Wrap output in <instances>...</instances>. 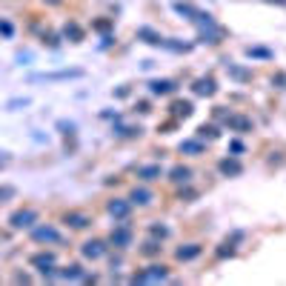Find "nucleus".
Listing matches in <instances>:
<instances>
[{
	"label": "nucleus",
	"mask_w": 286,
	"mask_h": 286,
	"mask_svg": "<svg viewBox=\"0 0 286 286\" xmlns=\"http://www.w3.org/2000/svg\"><path fill=\"white\" fill-rule=\"evenodd\" d=\"M246 55L258 57V60H272V49H263V46H246Z\"/></svg>",
	"instance_id": "obj_24"
},
{
	"label": "nucleus",
	"mask_w": 286,
	"mask_h": 286,
	"mask_svg": "<svg viewBox=\"0 0 286 286\" xmlns=\"http://www.w3.org/2000/svg\"><path fill=\"white\" fill-rule=\"evenodd\" d=\"M43 80H69V78H83V69H60V72H52V75H37Z\"/></svg>",
	"instance_id": "obj_17"
},
{
	"label": "nucleus",
	"mask_w": 286,
	"mask_h": 286,
	"mask_svg": "<svg viewBox=\"0 0 286 286\" xmlns=\"http://www.w3.org/2000/svg\"><path fill=\"white\" fill-rule=\"evenodd\" d=\"M152 197H155V194L149 192L146 186H135L132 194H129V203H132V206H149V203H152Z\"/></svg>",
	"instance_id": "obj_9"
},
{
	"label": "nucleus",
	"mask_w": 286,
	"mask_h": 286,
	"mask_svg": "<svg viewBox=\"0 0 286 286\" xmlns=\"http://www.w3.org/2000/svg\"><path fill=\"white\" fill-rule=\"evenodd\" d=\"M160 249H163V246H160L158 240H146V243H143V255H146V258H155V255H160Z\"/></svg>",
	"instance_id": "obj_28"
},
{
	"label": "nucleus",
	"mask_w": 286,
	"mask_h": 286,
	"mask_svg": "<svg viewBox=\"0 0 286 286\" xmlns=\"http://www.w3.org/2000/svg\"><path fill=\"white\" fill-rule=\"evenodd\" d=\"M232 255H235V246H232V243H223V246L217 249V258H232Z\"/></svg>",
	"instance_id": "obj_30"
},
{
	"label": "nucleus",
	"mask_w": 286,
	"mask_h": 286,
	"mask_svg": "<svg viewBox=\"0 0 286 286\" xmlns=\"http://www.w3.org/2000/svg\"><path fill=\"white\" fill-rule=\"evenodd\" d=\"M109 243L117 246V249H126V246H132V226H129V220H123L120 226L112 229V235H109Z\"/></svg>",
	"instance_id": "obj_2"
},
{
	"label": "nucleus",
	"mask_w": 286,
	"mask_h": 286,
	"mask_svg": "<svg viewBox=\"0 0 286 286\" xmlns=\"http://www.w3.org/2000/svg\"><path fill=\"white\" fill-rule=\"evenodd\" d=\"M169 112L175 114V117H189V114L194 112V109H192V100H175V103L169 106Z\"/></svg>",
	"instance_id": "obj_21"
},
{
	"label": "nucleus",
	"mask_w": 286,
	"mask_h": 286,
	"mask_svg": "<svg viewBox=\"0 0 286 286\" xmlns=\"http://www.w3.org/2000/svg\"><path fill=\"white\" fill-rule=\"evenodd\" d=\"M32 240H37V243H60L63 235L52 223H40V226H32Z\"/></svg>",
	"instance_id": "obj_1"
},
{
	"label": "nucleus",
	"mask_w": 286,
	"mask_h": 286,
	"mask_svg": "<svg viewBox=\"0 0 286 286\" xmlns=\"http://www.w3.org/2000/svg\"><path fill=\"white\" fill-rule=\"evenodd\" d=\"M43 43H49L52 49H57V46H60V40H57V34H43Z\"/></svg>",
	"instance_id": "obj_33"
},
{
	"label": "nucleus",
	"mask_w": 286,
	"mask_h": 286,
	"mask_svg": "<svg viewBox=\"0 0 286 286\" xmlns=\"http://www.w3.org/2000/svg\"><path fill=\"white\" fill-rule=\"evenodd\" d=\"M226 126L232 129V132H246V129H252V120L249 117H243V114H229Z\"/></svg>",
	"instance_id": "obj_18"
},
{
	"label": "nucleus",
	"mask_w": 286,
	"mask_h": 286,
	"mask_svg": "<svg viewBox=\"0 0 286 286\" xmlns=\"http://www.w3.org/2000/svg\"><path fill=\"white\" fill-rule=\"evenodd\" d=\"M0 34H3V37H11V34H14V26H11L9 20H3L0 23Z\"/></svg>",
	"instance_id": "obj_32"
},
{
	"label": "nucleus",
	"mask_w": 286,
	"mask_h": 286,
	"mask_svg": "<svg viewBox=\"0 0 286 286\" xmlns=\"http://www.w3.org/2000/svg\"><path fill=\"white\" fill-rule=\"evenodd\" d=\"M217 172L223 175V178H238L240 172H243V163L238 158H223L217 163Z\"/></svg>",
	"instance_id": "obj_6"
},
{
	"label": "nucleus",
	"mask_w": 286,
	"mask_h": 286,
	"mask_svg": "<svg viewBox=\"0 0 286 286\" xmlns=\"http://www.w3.org/2000/svg\"><path fill=\"white\" fill-rule=\"evenodd\" d=\"M272 83L278 86V89H286V72H278V75H272Z\"/></svg>",
	"instance_id": "obj_31"
},
{
	"label": "nucleus",
	"mask_w": 286,
	"mask_h": 286,
	"mask_svg": "<svg viewBox=\"0 0 286 286\" xmlns=\"http://www.w3.org/2000/svg\"><path fill=\"white\" fill-rule=\"evenodd\" d=\"M175 11H178V14H181V17H186V20L192 23L194 17H197V6H194V3H186V0H175Z\"/></svg>",
	"instance_id": "obj_15"
},
{
	"label": "nucleus",
	"mask_w": 286,
	"mask_h": 286,
	"mask_svg": "<svg viewBox=\"0 0 286 286\" xmlns=\"http://www.w3.org/2000/svg\"><path fill=\"white\" fill-rule=\"evenodd\" d=\"M6 160H9V158H6V155H0V169H3V166H6Z\"/></svg>",
	"instance_id": "obj_37"
},
{
	"label": "nucleus",
	"mask_w": 286,
	"mask_h": 286,
	"mask_svg": "<svg viewBox=\"0 0 286 286\" xmlns=\"http://www.w3.org/2000/svg\"><path fill=\"white\" fill-rule=\"evenodd\" d=\"M43 3H49V6H60L63 0H43Z\"/></svg>",
	"instance_id": "obj_36"
},
{
	"label": "nucleus",
	"mask_w": 286,
	"mask_h": 286,
	"mask_svg": "<svg viewBox=\"0 0 286 286\" xmlns=\"http://www.w3.org/2000/svg\"><path fill=\"white\" fill-rule=\"evenodd\" d=\"M114 135L117 137H137L140 135V126H114Z\"/></svg>",
	"instance_id": "obj_27"
},
{
	"label": "nucleus",
	"mask_w": 286,
	"mask_h": 286,
	"mask_svg": "<svg viewBox=\"0 0 286 286\" xmlns=\"http://www.w3.org/2000/svg\"><path fill=\"white\" fill-rule=\"evenodd\" d=\"M106 209H109V215H112V217L126 220V217H129V212H132V203H129V200H120V197H114V200H109V203H106Z\"/></svg>",
	"instance_id": "obj_7"
},
{
	"label": "nucleus",
	"mask_w": 286,
	"mask_h": 286,
	"mask_svg": "<svg viewBox=\"0 0 286 286\" xmlns=\"http://www.w3.org/2000/svg\"><path fill=\"white\" fill-rule=\"evenodd\" d=\"M37 209H17L14 215H11V229H32L34 223H37Z\"/></svg>",
	"instance_id": "obj_3"
},
{
	"label": "nucleus",
	"mask_w": 286,
	"mask_h": 286,
	"mask_svg": "<svg viewBox=\"0 0 286 286\" xmlns=\"http://www.w3.org/2000/svg\"><path fill=\"white\" fill-rule=\"evenodd\" d=\"M166 278H169V269L155 263V266H146L143 272H137L132 281H135V284H152V281H166Z\"/></svg>",
	"instance_id": "obj_4"
},
{
	"label": "nucleus",
	"mask_w": 286,
	"mask_h": 286,
	"mask_svg": "<svg viewBox=\"0 0 286 286\" xmlns=\"http://www.w3.org/2000/svg\"><path fill=\"white\" fill-rule=\"evenodd\" d=\"M137 37H140L143 43H149V46H163V37H160L152 26H140V29H137Z\"/></svg>",
	"instance_id": "obj_16"
},
{
	"label": "nucleus",
	"mask_w": 286,
	"mask_h": 286,
	"mask_svg": "<svg viewBox=\"0 0 286 286\" xmlns=\"http://www.w3.org/2000/svg\"><path fill=\"white\" fill-rule=\"evenodd\" d=\"M192 92L194 95H200V97H212V95L217 92V86H215V80L212 78H197L192 83Z\"/></svg>",
	"instance_id": "obj_8"
},
{
	"label": "nucleus",
	"mask_w": 286,
	"mask_h": 286,
	"mask_svg": "<svg viewBox=\"0 0 286 286\" xmlns=\"http://www.w3.org/2000/svg\"><path fill=\"white\" fill-rule=\"evenodd\" d=\"M17 194V189L14 186H0V203H6V200H11Z\"/></svg>",
	"instance_id": "obj_29"
},
{
	"label": "nucleus",
	"mask_w": 286,
	"mask_h": 286,
	"mask_svg": "<svg viewBox=\"0 0 286 286\" xmlns=\"http://www.w3.org/2000/svg\"><path fill=\"white\" fill-rule=\"evenodd\" d=\"M83 26H80V23H75V20H69L66 26H63V37H66L69 43H80V40H83Z\"/></svg>",
	"instance_id": "obj_11"
},
{
	"label": "nucleus",
	"mask_w": 286,
	"mask_h": 286,
	"mask_svg": "<svg viewBox=\"0 0 286 286\" xmlns=\"http://www.w3.org/2000/svg\"><path fill=\"white\" fill-rule=\"evenodd\" d=\"M181 152L183 155H203V140H183L181 143Z\"/></svg>",
	"instance_id": "obj_23"
},
{
	"label": "nucleus",
	"mask_w": 286,
	"mask_h": 286,
	"mask_svg": "<svg viewBox=\"0 0 286 286\" xmlns=\"http://www.w3.org/2000/svg\"><path fill=\"white\" fill-rule=\"evenodd\" d=\"M169 181L189 183V181H192V169H189V166H172V169H169Z\"/></svg>",
	"instance_id": "obj_19"
},
{
	"label": "nucleus",
	"mask_w": 286,
	"mask_h": 286,
	"mask_svg": "<svg viewBox=\"0 0 286 286\" xmlns=\"http://www.w3.org/2000/svg\"><path fill=\"white\" fill-rule=\"evenodd\" d=\"M66 223L72 229H86L92 223V217L86 215V212H75V209H72V212H66Z\"/></svg>",
	"instance_id": "obj_12"
},
{
	"label": "nucleus",
	"mask_w": 286,
	"mask_h": 286,
	"mask_svg": "<svg viewBox=\"0 0 286 286\" xmlns=\"http://www.w3.org/2000/svg\"><path fill=\"white\" fill-rule=\"evenodd\" d=\"M226 72H229V78H235L238 83H246V80H252V72H249V69L235 66V63H226Z\"/></svg>",
	"instance_id": "obj_22"
},
{
	"label": "nucleus",
	"mask_w": 286,
	"mask_h": 286,
	"mask_svg": "<svg viewBox=\"0 0 286 286\" xmlns=\"http://www.w3.org/2000/svg\"><path fill=\"white\" fill-rule=\"evenodd\" d=\"M197 137H200V140H215V137H220V132H217V126L203 123L200 129H197Z\"/></svg>",
	"instance_id": "obj_25"
},
{
	"label": "nucleus",
	"mask_w": 286,
	"mask_h": 286,
	"mask_svg": "<svg viewBox=\"0 0 286 286\" xmlns=\"http://www.w3.org/2000/svg\"><path fill=\"white\" fill-rule=\"evenodd\" d=\"M266 3H275V6H286V0H266Z\"/></svg>",
	"instance_id": "obj_35"
},
{
	"label": "nucleus",
	"mask_w": 286,
	"mask_h": 286,
	"mask_svg": "<svg viewBox=\"0 0 286 286\" xmlns=\"http://www.w3.org/2000/svg\"><path fill=\"white\" fill-rule=\"evenodd\" d=\"M80 255H83L86 261H97V258H103V255H106V240H100V238L86 240V243L80 246Z\"/></svg>",
	"instance_id": "obj_5"
},
{
	"label": "nucleus",
	"mask_w": 286,
	"mask_h": 286,
	"mask_svg": "<svg viewBox=\"0 0 286 286\" xmlns=\"http://www.w3.org/2000/svg\"><path fill=\"white\" fill-rule=\"evenodd\" d=\"M57 278H66V281H86V272H83V266L80 263H72V266H63Z\"/></svg>",
	"instance_id": "obj_13"
},
{
	"label": "nucleus",
	"mask_w": 286,
	"mask_h": 286,
	"mask_svg": "<svg viewBox=\"0 0 286 286\" xmlns=\"http://www.w3.org/2000/svg\"><path fill=\"white\" fill-rule=\"evenodd\" d=\"M200 252H203V249H200V243H186V246L178 249V261H194Z\"/></svg>",
	"instance_id": "obj_20"
},
{
	"label": "nucleus",
	"mask_w": 286,
	"mask_h": 286,
	"mask_svg": "<svg viewBox=\"0 0 286 286\" xmlns=\"http://www.w3.org/2000/svg\"><path fill=\"white\" fill-rule=\"evenodd\" d=\"M149 235L158 238V240H166L172 232H169V226H163V223H152V226H149Z\"/></svg>",
	"instance_id": "obj_26"
},
{
	"label": "nucleus",
	"mask_w": 286,
	"mask_h": 286,
	"mask_svg": "<svg viewBox=\"0 0 286 286\" xmlns=\"http://www.w3.org/2000/svg\"><path fill=\"white\" fill-rule=\"evenodd\" d=\"M160 175H163V172H160V166H158V163H149V166H140V169H137V178H140L143 183L160 181Z\"/></svg>",
	"instance_id": "obj_14"
},
{
	"label": "nucleus",
	"mask_w": 286,
	"mask_h": 286,
	"mask_svg": "<svg viewBox=\"0 0 286 286\" xmlns=\"http://www.w3.org/2000/svg\"><path fill=\"white\" fill-rule=\"evenodd\" d=\"M149 92H152V95H175V92H178V83H175V80H152V83H149Z\"/></svg>",
	"instance_id": "obj_10"
},
{
	"label": "nucleus",
	"mask_w": 286,
	"mask_h": 286,
	"mask_svg": "<svg viewBox=\"0 0 286 286\" xmlns=\"http://www.w3.org/2000/svg\"><path fill=\"white\" fill-rule=\"evenodd\" d=\"M129 95H132V89H129V86H120V89L114 92V97H129Z\"/></svg>",
	"instance_id": "obj_34"
}]
</instances>
